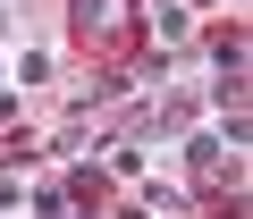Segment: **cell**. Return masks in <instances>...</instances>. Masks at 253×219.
Wrapping results in <instances>:
<instances>
[{"mask_svg": "<svg viewBox=\"0 0 253 219\" xmlns=\"http://www.w3.org/2000/svg\"><path fill=\"white\" fill-rule=\"evenodd\" d=\"M135 9H144V0H76V42L84 51H126V42H135Z\"/></svg>", "mask_w": 253, "mask_h": 219, "instance_id": "obj_1", "label": "cell"}]
</instances>
